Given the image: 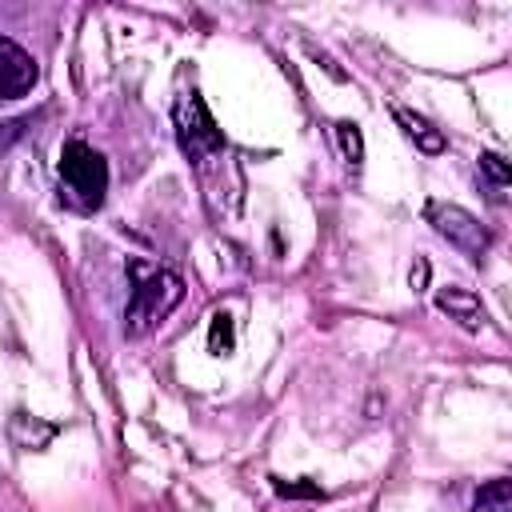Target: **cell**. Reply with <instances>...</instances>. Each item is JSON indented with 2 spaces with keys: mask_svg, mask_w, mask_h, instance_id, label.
<instances>
[{
  "mask_svg": "<svg viewBox=\"0 0 512 512\" xmlns=\"http://www.w3.org/2000/svg\"><path fill=\"white\" fill-rule=\"evenodd\" d=\"M60 188H64V196L80 212L100 208L104 204V192H108V160L92 144L68 140L60 148Z\"/></svg>",
  "mask_w": 512,
  "mask_h": 512,
  "instance_id": "cell-2",
  "label": "cell"
},
{
  "mask_svg": "<svg viewBox=\"0 0 512 512\" xmlns=\"http://www.w3.org/2000/svg\"><path fill=\"white\" fill-rule=\"evenodd\" d=\"M212 320H216V324H212V340H208V348H212L216 356H224V352L232 348V316H228V312H216Z\"/></svg>",
  "mask_w": 512,
  "mask_h": 512,
  "instance_id": "cell-10",
  "label": "cell"
},
{
  "mask_svg": "<svg viewBox=\"0 0 512 512\" xmlns=\"http://www.w3.org/2000/svg\"><path fill=\"white\" fill-rule=\"evenodd\" d=\"M172 120H176L180 148H184L196 164H204L208 156H220V152H224V132L216 128V120H212L208 104H204L196 92H184V96L176 100Z\"/></svg>",
  "mask_w": 512,
  "mask_h": 512,
  "instance_id": "cell-3",
  "label": "cell"
},
{
  "mask_svg": "<svg viewBox=\"0 0 512 512\" xmlns=\"http://www.w3.org/2000/svg\"><path fill=\"white\" fill-rule=\"evenodd\" d=\"M128 276H132V296L124 308V332L144 336L184 300V280L172 268L144 260H128Z\"/></svg>",
  "mask_w": 512,
  "mask_h": 512,
  "instance_id": "cell-1",
  "label": "cell"
},
{
  "mask_svg": "<svg viewBox=\"0 0 512 512\" xmlns=\"http://www.w3.org/2000/svg\"><path fill=\"white\" fill-rule=\"evenodd\" d=\"M512 508V484L508 480H488L476 492V512H508Z\"/></svg>",
  "mask_w": 512,
  "mask_h": 512,
  "instance_id": "cell-8",
  "label": "cell"
},
{
  "mask_svg": "<svg viewBox=\"0 0 512 512\" xmlns=\"http://www.w3.org/2000/svg\"><path fill=\"white\" fill-rule=\"evenodd\" d=\"M424 220L448 240V244H456L460 252H468V256H480L488 244H492V236H488V228L472 216V212H464L460 204H444V200H428L424 204Z\"/></svg>",
  "mask_w": 512,
  "mask_h": 512,
  "instance_id": "cell-4",
  "label": "cell"
},
{
  "mask_svg": "<svg viewBox=\"0 0 512 512\" xmlns=\"http://www.w3.org/2000/svg\"><path fill=\"white\" fill-rule=\"evenodd\" d=\"M480 172L492 184V192L504 196V188H508V164H504V156L500 152H480Z\"/></svg>",
  "mask_w": 512,
  "mask_h": 512,
  "instance_id": "cell-9",
  "label": "cell"
},
{
  "mask_svg": "<svg viewBox=\"0 0 512 512\" xmlns=\"http://www.w3.org/2000/svg\"><path fill=\"white\" fill-rule=\"evenodd\" d=\"M396 120L404 124V132L416 140V148L420 152H444V136L428 124V120H420L416 112H408V108H396Z\"/></svg>",
  "mask_w": 512,
  "mask_h": 512,
  "instance_id": "cell-7",
  "label": "cell"
},
{
  "mask_svg": "<svg viewBox=\"0 0 512 512\" xmlns=\"http://www.w3.org/2000/svg\"><path fill=\"white\" fill-rule=\"evenodd\" d=\"M24 124H28V120H8V124H0V152H4L20 132H24Z\"/></svg>",
  "mask_w": 512,
  "mask_h": 512,
  "instance_id": "cell-12",
  "label": "cell"
},
{
  "mask_svg": "<svg viewBox=\"0 0 512 512\" xmlns=\"http://www.w3.org/2000/svg\"><path fill=\"white\" fill-rule=\"evenodd\" d=\"M436 308L448 312L452 320H460L464 328H480V324H484V304H480V296L468 292V288H456V284L440 288V292H436Z\"/></svg>",
  "mask_w": 512,
  "mask_h": 512,
  "instance_id": "cell-6",
  "label": "cell"
},
{
  "mask_svg": "<svg viewBox=\"0 0 512 512\" xmlns=\"http://www.w3.org/2000/svg\"><path fill=\"white\" fill-rule=\"evenodd\" d=\"M336 136H340V144H344V156H348L352 164H360V156H364V144H360V132H356V124H336Z\"/></svg>",
  "mask_w": 512,
  "mask_h": 512,
  "instance_id": "cell-11",
  "label": "cell"
},
{
  "mask_svg": "<svg viewBox=\"0 0 512 512\" xmlns=\"http://www.w3.org/2000/svg\"><path fill=\"white\" fill-rule=\"evenodd\" d=\"M40 68L32 60V52H24L16 40L0 36V100H16V96H28L32 84H36Z\"/></svg>",
  "mask_w": 512,
  "mask_h": 512,
  "instance_id": "cell-5",
  "label": "cell"
}]
</instances>
